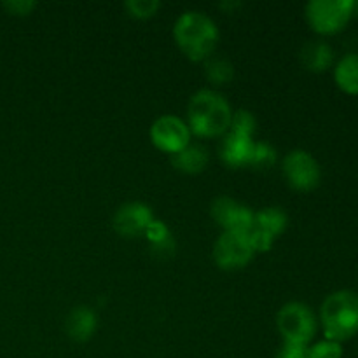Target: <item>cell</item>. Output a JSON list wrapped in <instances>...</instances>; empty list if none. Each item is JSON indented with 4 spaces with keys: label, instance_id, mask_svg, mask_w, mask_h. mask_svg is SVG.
<instances>
[{
    "label": "cell",
    "instance_id": "obj_1",
    "mask_svg": "<svg viewBox=\"0 0 358 358\" xmlns=\"http://www.w3.org/2000/svg\"><path fill=\"white\" fill-rule=\"evenodd\" d=\"M173 37L180 51L191 62H205L215 51L219 30L206 14L189 10L175 23Z\"/></svg>",
    "mask_w": 358,
    "mask_h": 358
},
{
    "label": "cell",
    "instance_id": "obj_2",
    "mask_svg": "<svg viewBox=\"0 0 358 358\" xmlns=\"http://www.w3.org/2000/svg\"><path fill=\"white\" fill-rule=\"evenodd\" d=\"M233 112L222 94L201 90L191 98L187 107V126L198 136H220L229 129Z\"/></svg>",
    "mask_w": 358,
    "mask_h": 358
},
{
    "label": "cell",
    "instance_id": "obj_3",
    "mask_svg": "<svg viewBox=\"0 0 358 358\" xmlns=\"http://www.w3.org/2000/svg\"><path fill=\"white\" fill-rule=\"evenodd\" d=\"M325 338L343 343L358 332V294L353 290H338L324 301L320 310Z\"/></svg>",
    "mask_w": 358,
    "mask_h": 358
},
{
    "label": "cell",
    "instance_id": "obj_4",
    "mask_svg": "<svg viewBox=\"0 0 358 358\" xmlns=\"http://www.w3.org/2000/svg\"><path fill=\"white\" fill-rule=\"evenodd\" d=\"M353 7L352 0H311L306 6V20L318 34H338L352 17Z\"/></svg>",
    "mask_w": 358,
    "mask_h": 358
},
{
    "label": "cell",
    "instance_id": "obj_5",
    "mask_svg": "<svg viewBox=\"0 0 358 358\" xmlns=\"http://www.w3.org/2000/svg\"><path fill=\"white\" fill-rule=\"evenodd\" d=\"M280 334L283 336L285 343H297L306 345L313 339L317 332V318L313 311L303 303H287L276 317Z\"/></svg>",
    "mask_w": 358,
    "mask_h": 358
},
{
    "label": "cell",
    "instance_id": "obj_6",
    "mask_svg": "<svg viewBox=\"0 0 358 358\" xmlns=\"http://www.w3.org/2000/svg\"><path fill=\"white\" fill-rule=\"evenodd\" d=\"M255 250L245 233H224L213 247L217 266L226 271L241 269L254 259Z\"/></svg>",
    "mask_w": 358,
    "mask_h": 358
},
{
    "label": "cell",
    "instance_id": "obj_7",
    "mask_svg": "<svg viewBox=\"0 0 358 358\" xmlns=\"http://www.w3.org/2000/svg\"><path fill=\"white\" fill-rule=\"evenodd\" d=\"M283 175L297 191H313L322 178L318 161L306 150H292L283 159Z\"/></svg>",
    "mask_w": 358,
    "mask_h": 358
},
{
    "label": "cell",
    "instance_id": "obj_8",
    "mask_svg": "<svg viewBox=\"0 0 358 358\" xmlns=\"http://www.w3.org/2000/svg\"><path fill=\"white\" fill-rule=\"evenodd\" d=\"M150 140L159 150L166 154H177L191 143V129L187 122L177 115H163L154 121L150 128Z\"/></svg>",
    "mask_w": 358,
    "mask_h": 358
},
{
    "label": "cell",
    "instance_id": "obj_9",
    "mask_svg": "<svg viewBox=\"0 0 358 358\" xmlns=\"http://www.w3.org/2000/svg\"><path fill=\"white\" fill-rule=\"evenodd\" d=\"M212 217L224 227V233H247L254 224V212L227 196H220L213 201Z\"/></svg>",
    "mask_w": 358,
    "mask_h": 358
},
{
    "label": "cell",
    "instance_id": "obj_10",
    "mask_svg": "<svg viewBox=\"0 0 358 358\" xmlns=\"http://www.w3.org/2000/svg\"><path fill=\"white\" fill-rule=\"evenodd\" d=\"M152 210L143 203H126L115 212L114 215V229L119 236L136 238L143 236L150 224L154 222Z\"/></svg>",
    "mask_w": 358,
    "mask_h": 358
},
{
    "label": "cell",
    "instance_id": "obj_11",
    "mask_svg": "<svg viewBox=\"0 0 358 358\" xmlns=\"http://www.w3.org/2000/svg\"><path fill=\"white\" fill-rule=\"evenodd\" d=\"M254 150L255 142L252 140L250 135H241V133L229 131V135L224 140L222 149H220V156H222V159L229 166L241 168L252 163Z\"/></svg>",
    "mask_w": 358,
    "mask_h": 358
},
{
    "label": "cell",
    "instance_id": "obj_12",
    "mask_svg": "<svg viewBox=\"0 0 358 358\" xmlns=\"http://www.w3.org/2000/svg\"><path fill=\"white\" fill-rule=\"evenodd\" d=\"M98 318L93 310L86 306H79L69 315L66 318V332L70 338L77 343H84L91 339V336L96 332Z\"/></svg>",
    "mask_w": 358,
    "mask_h": 358
},
{
    "label": "cell",
    "instance_id": "obj_13",
    "mask_svg": "<svg viewBox=\"0 0 358 358\" xmlns=\"http://www.w3.org/2000/svg\"><path fill=\"white\" fill-rule=\"evenodd\" d=\"M171 164L184 173H201L208 164V152L203 145H191L189 143L184 150L171 156Z\"/></svg>",
    "mask_w": 358,
    "mask_h": 358
},
{
    "label": "cell",
    "instance_id": "obj_14",
    "mask_svg": "<svg viewBox=\"0 0 358 358\" xmlns=\"http://www.w3.org/2000/svg\"><path fill=\"white\" fill-rule=\"evenodd\" d=\"M301 59H303V65L311 72H324L334 62V51L327 42L313 41L304 45L301 51Z\"/></svg>",
    "mask_w": 358,
    "mask_h": 358
},
{
    "label": "cell",
    "instance_id": "obj_15",
    "mask_svg": "<svg viewBox=\"0 0 358 358\" xmlns=\"http://www.w3.org/2000/svg\"><path fill=\"white\" fill-rule=\"evenodd\" d=\"M252 226L262 234L275 241L276 236L285 231L287 227V215L280 208H264L261 212L254 213V224Z\"/></svg>",
    "mask_w": 358,
    "mask_h": 358
},
{
    "label": "cell",
    "instance_id": "obj_16",
    "mask_svg": "<svg viewBox=\"0 0 358 358\" xmlns=\"http://www.w3.org/2000/svg\"><path fill=\"white\" fill-rule=\"evenodd\" d=\"M334 79L343 91L358 94V52L346 55L334 69Z\"/></svg>",
    "mask_w": 358,
    "mask_h": 358
},
{
    "label": "cell",
    "instance_id": "obj_17",
    "mask_svg": "<svg viewBox=\"0 0 358 358\" xmlns=\"http://www.w3.org/2000/svg\"><path fill=\"white\" fill-rule=\"evenodd\" d=\"M143 236L149 240L150 252H152L154 255H157V257L161 259H166L170 257V255H173L175 241L173 238H171V233L168 231V227L164 226L163 222L154 220Z\"/></svg>",
    "mask_w": 358,
    "mask_h": 358
},
{
    "label": "cell",
    "instance_id": "obj_18",
    "mask_svg": "<svg viewBox=\"0 0 358 358\" xmlns=\"http://www.w3.org/2000/svg\"><path fill=\"white\" fill-rule=\"evenodd\" d=\"M205 76L210 83L215 86L220 84H227L233 80L234 77V66L227 62L226 58H217V56H210L205 59Z\"/></svg>",
    "mask_w": 358,
    "mask_h": 358
},
{
    "label": "cell",
    "instance_id": "obj_19",
    "mask_svg": "<svg viewBox=\"0 0 358 358\" xmlns=\"http://www.w3.org/2000/svg\"><path fill=\"white\" fill-rule=\"evenodd\" d=\"M161 3L157 0H129L124 3L126 10L129 16L136 17V20H149L157 13Z\"/></svg>",
    "mask_w": 358,
    "mask_h": 358
},
{
    "label": "cell",
    "instance_id": "obj_20",
    "mask_svg": "<svg viewBox=\"0 0 358 358\" xmlns=\"http://www.w3.org/2000/svg\"><path fill=\"white\" fill-rule=\"evenodd\" d=\"M341 357H343L341 343L329 341V339L317 343L315 346L308 348V358H341Z\"/></svg>",
    "mask_w": 358,
    "mask_h": 358
},
{
    "label": "cell",
    "instance_id": "obj_21",
    "mask_svg": "<svg viewBox=\"0 0 358 358\" xmlns=\"http://www.w3.org/2000/svg\"><path fill=\"white\" fill-rule=\"evenodd\" d=\"M229 129L233 133H241V135H254L255 131V119L250 112L247 110H238L236 114H233L231 119Z\"/></svg>",
    "mask_w": 358,
    "mask_h": 358
},
{
    "label": "cell",
    "instance_id": "obj_22",
    "mask_svg": "<svg viewBox=\"0 0 358 358\" xmlns=\"http://www.w3.org/2000/svg\"><path fill=\"white\" fill-rule=\"evenodd\" d=\"M276 156L275 150L271 149L266 143H255V150H254V157H252L250 166H257V168H268L275 163Z\"/></svg>",
    "mask_w": 358,
    "mask_h": 358
},
{
    "label": "cell",
    "instance_id": "obj_23",
    "mask_svg": "<svg viewBox=\"0 0 358 358\" xmlns=\"http://www.w3.org/2000/svg\"><path fill=\"white\" fill-rule=\"evenodd\" d=\"M275 358H308V346L297 343H283L282 350Z\"/></svg>",
    "mask_w": 358,
    "mask_h": 358
},
{
    "label": "cell",
    "instance_id": "obj_24",
    "mask_svg": "<svg viewBox=\"0 0 358 358\" xmlns=\"http://www.w3.org/2000/svg\"><path fill=\"white\" fill-rule=\"evenodd\" d=\"M2 6L3 9L9 10L14 16H27L34 10L35 2H30V0H10V2H3Z\"/></svg>",
    "mask_w": 358,
    "mask_h": 358
}]
</instances>
